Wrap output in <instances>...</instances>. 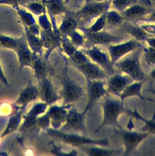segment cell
Returning <instances> with one entry per match:
<instances>
[{
  "mask_svg": "<svg viewBox=\"0 0 155 156\" xmlns=\"http://www.w3.org/2000/svg\"><path fill=\"white\" fill-rule=\"evenodd\" d=\"M102 108V121L95 130L98 133L104 127L111 126L112 127H121L118 122L119 116L123 113H128V108L119 98H114L108 93L104 96L100 101Z\"/></svg>",
  "mask_w": 155,
  "mask_h": 156,
  "instance_id": "6da1fadb",
  "label": "cell"
},
{
  "mask_svg": "<svg viewBox=\"0 0 155 156\" xmlns=\"http://www.w3.org/2000/svg\"><path fill=\"white\" fill-rule=\"evenodd\" d=\"M47 133L56 140L73 147H80L86 145H99L105 147L109 144L108 138L94 139L88 137L86 135L75 132H63L53 128L48 129Z\"/></svg>",
  "mask_w": 155,
  "mask_h": 156,
  "instance_id": "7a4b0ae2",
  "label": "cell"
},
{
  "mask_svg": "<svg viewBox=\"0 0 155 156\" xmlns=\"http://www.w3.org/2000/svg\"><path fill=\"white\" fill-rule=\"evenodd\" d=\"M142 54V48H140L114 63V66L134 81L148 79L140 64Z\"/></svg>",
  "mask_w": 155,
  "mask_h": 156,
  "instance_id": "3957f363",
  "label": "cell"
},
{
  "mask_svg": "<svg viewBox=\"0 0 155 156\" xmlns=\"http://www.w3.org/2000/svg\"><path fill=\"white\" fill-rule=\"evenodd\" d=\"M55 77L61 84L59 94L63 100V105H73L83 95L84 91L83 87L72 80L68 74L66 59L63 73Z\"/></svg>",
  "mask_w": 155,
  "mask_h": 156,
  "instance_id": "277c9868",
  "label": "cell"
},
{
  "mask_svg": "<svg viewBox=\"0 0 155 156\" xmlns=\"http://www.w3.org/2000/svg\"><path fill=\"white\" fill-rule=\"evenodd\" d=\"M111 4V0L102 2L94 1L84 4L81 8L76 12L79 21L78 27H84L85 25L89 24L101 15L106 12L109 10Z\"/></svg>",
  "mask_w": 155,
  "mask_h": 156,
  "instance_id": "5b68a950",
  "label": "cell"
},
{
  "mask_svg": "<svg viewBox=\"0 0 155 156\" xmlns=\"http://www.w3.org/2000/svg\"><path fill=\"white\" fill-rule=\"evenodd\" d=\"M116 131L120 135L123 142L124 150L123 155L125 156L131 154L149 135L150 133L143 131L133 130L132 129H124L121 127Z\"/></svg>",
  "mask_w": 155,
  "mask_h": 156,
  "instance_id": "8992f818",
  "label": "cell"
},
{
  "mask_svg": "<svg viewBox=\"0 0 155 156\" xmlns=\"http://www.w3.org/2000/svg\"><path fill=\"white\" fill-rule=\"evenodd\" d=\"M78 29L83 34L86 43H88L90 46L105 45L107 46L111 44L120 43L125 38L123 35H114L105 29L97 32H91L83 26L78 27Z\"/></svg>",
  "mask_w": 155,
  "mask_h": 156,
  "instance_id": "52a82bcc",
  "label": "cell"
},
{
  "mask_svg": "<svg viewBox=\"0 0 155 156\" xmlns=\"http://www.w3.org/2000/svg\"><path fill=\"white\" fill-rule=\"evenodd\" d=\"M88 112L85 108L81 112L73 105L71 106L68 109L66 121L61 129L65 132H75L87 135L85 118Z\"/></svg>",
  "mask_w": 155,
  "mask_h": 156,
  "instance_id": "ba28073f",
  "label": "cell"
},
{
  "mask_svg": "<svg viewBox=\"0 0 155 156\" xmlns=\"http://www.w3.org/2000/svg\"><path fill=\"white\" fill-rule=\"evenodd\" d=\"M81 51L94 63L98 65L109 76L115 73L114 66L112 63L108 52H105L98 45H92L83 48Z\"/></svg>",
  "mask_w": 155,
  "mask_h": 156,
  "instance_id": "9c48e42d",
  "label": "cell"
},
{
  "mask_svg": "<svg viewBox=\"0 0 155 156\" xmlns=\"http://www.w3.org/2000/svg\"><path fill=\"white\" fill-rule=\"evenodd\" d=\"M142 47L143 45L140 41L132 38L123 43L120 42L108 45L107 49L111 60L114 65V63L118 62L125 56Z\"/></svg>",
  "mask_w": 155,
  "mask_h": 156,
  "instance_id": "30bf717a",
  "label": "cell"
},
{
  "mask_svg": "<svg viewBox=\"0 0 155 156\" xmlns=\"http://www.w3.org/2000/svg\"><path fill=\"white\" fill-rule=\"evenodd\" d=\"M105 81L106 80H86V91L88 103L85 108L88 111L91 110L95 103L101 100L108 93Z\"/></svg>",
  "mask_w": 155,
  "mask_h": 156,
  "instance_id": "8fae6325",
  "label": "cell"
},
{
  "mask_svg": "<svg viewBox=\"0 0 155 156\" xmlns=\"http://www.w3.org/2000/svg\"><path fill=\"white\" fill-rule=\"evenodd\" d=\"M153 9L149 0H139L120 13L125 21L134 23L149 15Z\"/></svg>",
  "mask_w": 155,
  "mask_h": 156,
  "instance_id": "7c38bea8",
  "label": "cell"
},
{
  "mask_svg": "<svg viewBox=\"0 0 155 156\" xmlns=\"http://www.w3.org/2000/svg\"><path fill=\"white\" fill-rule=\"evenodd\" d=\"M74 67L84 76L86 80H107L109 78V76L106 72L89 58Z\"/></svg>",
  "mask_w": 155,
  "mask_h": 156,
  "instance_id": "4fadbf2b",
  "label": "cell"
},
{
  "mask_svg": "<svg viewBox=\"0 0 155 156\" xmlns=\"http://www.w3.org/2000/svg\"><path fill=\"white\" fill-rule=\"evenodd\" d=\"M106 81L108 92L119 98L123 90L134 80L123 73H117L109 76Z\"/></svg>",
  "mask_w": 155,
  "mask_h": 156,
  "instance_id": "5bb4252c",
  "label": "cell"
},
{
  "mask_svg": "<svg viewBox=\"0 0 155 156\" xmlns=\"http://www.w3.org/2000/svg\"><path fill=\"white\" fill-rule=\"evenodd\" d=\"M73 105H63L62 106L53 105L49 111L47 115L50 118V124L53 129L59 130L62 127L66 121L68 109Z\"/></svg>",
  "mask_w": 155,
  "mask_h": 156,
  "instance_id": "9a60e30c",
  "label": "cell"
},
{
  "mask_svg": "<svg viewBox=\"0 0 155 156\" xmlns=\"http://www.w3.org/2000/svg\"><path fill=\"white\" fill-rule=\"evenodd\" d=\"M147 79L139 80V81H133L130 83L122 92L120 94L119 98L121 100L122 102H124V101L131 97H138L139 99L143 101H147L150 102H154V100L150 98H145L142 94V89L143 85Z\"/></svg>",
  "mask_w": 155,
  "mask_h": 156,
  "instance_id": "2e32d148",
  "label": "cell"
},
{
  "mask_svg": "<svg viewBox=\"0 0 155 156\" xmlns=\"http://www.w3.org/2000/svg\"><path fill=\"white\" fill-rule=\"evenodd\" d=\"M63 15V20L58 30L63 36H69L72 32L78 29L79 21L76 12L67 10Z\"/></svg>",
  "mask_w": 155,
  "mask_h": 156,
  "instance_id": "e0dca14e",
  "label": "cell"
},
{
  "mask_svg": "<svg viewBox=\"0 0 155 156\" xmlns=\"http://www.w3.org/2000/svg\"><path fill=\"white\" fill-rule=\"evenodd\" d=\"M39 96L44 102L48 105L52 104L61 99L60 94L55 91L50 79L47 77L42 79V85L39 91Z\"/></svg>",
  "mask_w": 155,
  "mask_h": 156,
  "instance_id": "ac0fdd59",
  "label": "cell"
},
{
  "mask_svg": "<svg viewBox=\"0 0 155 156\" xmlns=\"http://www.w3.org/2000/svg\"><path fill=\"white\" fill-rule=\"evenodd\" d=\"M45 7L46 12L48 13L49 16L52 19V24L54 29H55V17L57 15H63L66 11V6L64 0H46L45 2Z\"/></svg>",
  "mask_w": 155,
  "mask_h": 156,
  "instance_id": "d6986e66",
  "label": "cell"
},
{
  "mask_svg": "<svg viewBox=\"0 0 155 156\" xmlns=\"http://www.w3.org/2000/svg\"><path fill=\"white\" fill-rule=\"evenodd\" d=\"M120 27L125 33L140 42L145 41L147 38L151 37L139 25L131 21H125Z\"/></svg>",
  "mask_w": 155,
  "mask_h": 156,
  "instance_id": "ffe728a7",
  "label": "cell"
},
{
  "mask_svg": "<svg viewBox=\"0 0 155 156\" xmlns=\"http://www.w3.org/2000/svg\"><path fill=\"white\" fill-rule=\"evenodd\" d=\"M25 38L22 36L20 38H18V44L15 49L18 55L19 62L22 69V66H29L32 67V56L30 52L27 44L25 41Z\"/></svg>",
  "mask_w": 155,
  "mask_h": 156,
  "instance_id": "44dd1931",
  "label": "cell"
},
{
  "mask_svg": "<svg viewBox=\"0 0 155 156\" xmlns=\"http://www.w3.org/2000/svg\"><path fill=\"white\" fill-rule=\"evenodd\" d=\"M38 96L39 91L33 85L32 82L29 81L27 87L20 93L15 104L24 107L28 103L35 100Z\"/></svg>",
  "mask_w": 155,
  "mask_h": 156,
  "instance_id": "7402d4cb",
  "label": "cell"
},
{
  "mask_svg": "<svg viewBox=\"0 0 155 156\" xmlns=\"http://www.w3.org/2000/svg\"><path fill=\"white\" fill-rule=\"evenodd\" d=\"M128 113L131 115L136 119L143 121L144 125L141 128V131L147 132L150 133V135L155 134V111L154 112L152 116L150 119H146L143 118L138 112L136 107H135L134 110H131L128 108Z\"/></svg>",
  "mask_w": 155,
  "mask_h": 156,
  "instance_id": "603a6c76",
  "label": "cell"
},
{
  "mask_svg": "<svg viewBox=\"0 0 155 156\" xmlns=\"http://www.w3.org/2000/svg\"><path fill=\"white\" fill-rule=\"evenodd\" d=\"M87 155L91 156H108L114 154L116 151L107 149L105 146L99 145H86L78 147Z\"/></svg>",
  "mask_w": 155,
  "mask_h": 156,
  "instance_id": "cb8c5ba5",
  "label": "cell"
},
{
  "mask_svg": "<svg viewBox=\"0 0 155 156\" xmlns=\"http://www.w3.org/2000/svg\"><path fill=\"white\" fill-rule=\"evenodd\" d=\"M125 21L123 16L116 10H108L106 12V27L111 29L120 27Z\"/></svg>",
  "mask_w": 155,
  "mask_h": 156,
  "instance_id": "d4e9b609",
  "label": "cell"
},
{
  "mask_svg": "<svg viewBox=\"0 0 155 156\" xmlns=\"http://www.w3.org/2000/svg\"><path fill=\"white\" fill-rule=\"evenodd\" d=\"M19 5L27 9L30 12L33 13L36 15H40L43 13L46 12L45 5L42 3L41 1H38L35 0L27 1L23 2H21Z\"/></svg>",
  "mask_w": 155,
  "mask_h": 156,
  "instance_id": "484cf974",
  "label": "cell"
},
{
  "mask_svg": "<svg viewBox=\"0 0 155 156\" xmlns=\"http://www.w3.org/2000/svg\"><path fill=\"white\" fill-rule=\"evenodd\" d=\"M32 67L33 68L36 77L39 79H43L46 77L47 68L46 64L38 57H32Z\"/></svg>",
  "mask_w": 155,
  "mask_h": 156,
  "instance_id": "4316f807",
  "label": "cell"
},
{
  "mask_svg": "<svg viewBox=\"0 0 155 156\" xmlns=\"http://www.w3.org/2000/svg\"><path fill=\"white\" fill-rule=\"evenodd\" d=\"M16 11L17 12L18 16L24 26L29 27L36 24L35 20L33 15L30 12H27L20 7H19Z\"/></svg>",
  "mask_w": 155,
  "mask_h": 156,
  "instance_id": "83f0119b",
  "label": "cell"
},
{
  "mask_svg": "<svg viewBox=\"0 0 155 156\" xmlns=\"http://www.w3.org/2000/svg\"><path fill=\"white\" fill-rule=\"evenodd\" d=\"M106 12L95 20L93 24L89 27H85L87 30L91 32H97L106 28Z\"/></svg>",
  "mask_w": 155,
  "mask_h": 156,
  "instance_id": "f1b7e54d",
  "label": "cell"
},
{
  "mask_svg": "<svg viewBox=\"0 0 155 156\" xmlns=\"http://www.w3.org/2000/svg\"><path fill=\"white\" fill-rule=\"evenodd\" d=\"M142 54L145 63L149 66H155V49L143 46Z\"/></svg>",
  "mask_w": 155,
  "mask_h": 156,
  "instance_id": "f546056e",
  "label": "cell"
},
{
  "mask_svg": "<svg viewBox=\"0 0 155 156\" xmlns=\"http://www.w3.org/2000/svg\"><path fill=\"white\" fill-rule=\"evenodd\" d=\"M71 42L77 48H79L85 44L86 41L82 33H80L77 30L72 32L69 36H67Z\"/></svg>",
  "mask_w": 155,
  "mask_h": 156,
  "instance_id": "4dcf8cb0",
  "label": "cell"
},
{
  "mask_svg": "<svg viewBox=\"0 0 155 156\" xmlns=\"http://www.w3.org/2000/svg\"><path fill=\"white\" fill-rule=\"evenodd\" d=\"M61 46L64 53L69 57L78 49L71 42L67 36H63L61 38Z\"/></svg>",
  "mask_w": 155,
  "mask_h": 156,
  "instance_id": "1f68e13d",
  "label": "cell"
},
{
  "mask_svg": "<svg viewBox=\"0 0 155 156\" xmlns=\"http://www.w3.org/2000/svg\"><path fill=\"white\" fill-rule=\"evenodd\" d=\"M139 0H111V2L115 9L122 12L128 7L136 3Z\"/></svg>",
  "mask_w": 155,
  "mask_h": 156,
  "instance_id": "d6a6232c",
  "label": "cell"
},
{
  "mask_svg": "<svg viewBox=\"0 0 155 156\" xmlns=\"http://www.w3.org/2000/svg\"><path fill=\"white\" fill-rule=\"evenodd\" d=\"M69 58L74 66L81 64L89 59L88 57L79 49H77V51Z\"/></svg>",
  "mask_w": 155,
  "mask_h": 156,
  "instance_id": "836d02e7",
  "label": "cell"
},
{
  "mask_svg": "<svg viewBox=\"0 0 155 156\" xmlns=\"http://www.w3.org/2000/svg\"><path fill=\"white\" fill-rule=\"evenodd\" d=\"M18 44V39L0 34V46L4 48L15 49Z\"/></svg>",
  "mask_w": 155,
  "mask_h": 156,
  "instance_id": "e575fe53",
  "label": "cell"
},
{
  "mask_svg": "<svg viewBox=\"0 0 155 156\" xmlns=\"http://www.w3.org/2000/svg\"><path fill=\"white\" fill-rule=\"evenodd\" d=\"M137 24L139 25L147 34H148L151 36H155V24L151 23H139Z\"/></svg>",
  "mask_w": 155,
  "mask_h": 156,
  "instance_id": "d590c367",
  "label": "cell"
},
{
  "mask_svg": "<svg viewBox=\"0 0 155 156\" xmlns=\"http://www.w3.org/2000/svg\"><path fill=\"white\" fill-rule=\"evenodd\" d=\"M145 23H151L155 24V9H153V10L145 17L142 18L141 20L136 22H134V23L136 24Z\"/></svg>",
  "mask_w": 155,
  "mask_h": 156,
  "instance_id": "8d00e7d4",
  "label": "cell"
},
{
  "mask_svg": "<svg viewBox=\"0 0 155 156\" xmlns=\"http://www.w3.org/2000/svg\"><path fill=\"white\" fill-rule=\"evenodd\" d=\"M20 0H0V5H9L16 10L19 7Z\"/></svg>",
  "mask_w": 155,
  "mask_h": 156,
  "instance_id": "74e56055",
  "label": "cell"
},
{
  "mask_svg": "<svg viewBox=\"0 0 155 156\" xmlns=\"http://www.w3.org/2000/svg\"><path fill=\"white\" fill-rule=\"evenodd\" d=\"M145 42L147 44L148 47L155 49V36H151L147 38Z\"/></svg>",
  "mask_w": 155,
  "mask_h": 156,
  "instance_id": "f35d334b",
  "label": "cell"
},
{
  "mask_svg": "<svg viewBox=\"0 0 155 156\" xmlns=\"http://www.w3.org/2000/svg\"><path fill=\"white\" fill-rule=\"evenodd\" d=\"M0 81L5 85L6 86H8L9 85V83H8V81H7V79L6 78V77L5 76L4 74V72L2 71V67L1 66V64H0Z\"/></svg>",
  "mask_w": 155,
  "mask_h": 156,
  "instance_id": "ab89813d",
  "label": "cell"
},
{
  "mask_svg": "<svg viewBox=\"0 0 155 156\" xmlns=\"http://www.w3.org/2000/svg\"><path fill=\"white\" fill-rule=\"evenodd\" d=\"M148 77L152 80H155V67L150 72Z\"/></svg>",
  "mask_w": 155,
  "mask_h": 156,
  "instance_id": "60d3db41",
  "label": "cell"
},
{
  "mask_svg": "<svg viewBox=\"0 0 155 156\" xmlns=\"http://www.w3.org/2000/svg\"><path fill=\"white\" fill-rule=\"evenodd\" d=\"M148 91H149L150 93H151L152 94L154 95L155 96V89H154L152 87H150L148 90H147Z\"/></svg>",
  "mask_w": 155,
  "mask_h": 156,
  "instance_id": "b9f144b4",
  "label": "cell"
},
{
  "mask_svg": "<svg viewBox=\"0 0 155 156\" xmlns=\"http://www.w3.org/2000/svg\"><path fill=\"white\" fill-rule=\"evenodd\" d=\"M94 0H85L84 1V4H86V3H88V2H92V1H94Z\"/></svg>",
  "mask_w": 155,
  "mask_h": 156,
  "instance_id": "7bdbcfd3",
  "label": "cell"
},
{
  "mask_svg": "<svg viewBox=\"0 0 155 156\" xmlns=\"http://www.w3.org/2000/svg\"><path fill=\"white\" fill-rule=\"evenodd\" d=\"M70 1H71V0H64V2H65L66 4H67Z\"/></svg>",
  "mask_w": 155,
  "mask_h": 156,
  "instance_id": "ee69618b",
  "label": "cell"
},
{
  "mask_svg": "<svg viewBox=\"0 0 155 156\" xmlns=\"http://www.w3.org/2000/svg\"><path fill=\"white\" fill-rule=\"evenodd\" d=\"M39 1H41L42 3H43V4H45V2H46V0H39Z\"/></svg>",
  "mask_w": 155,
  "mask_h": 156,
  "instance_id": "f6af8a7d",
  "label": "cell"
},
{
  "mask_svg": "<svg viewBox=\"0 0 155 156\" xmlns=\"http://www.w3.org/2000/svg\"><path fill=\"white\" fill-rule=\"evenodd\" d=\"M95 1H98V2H102V1H108V0H94Z\"/></svg>",
  "mask_w": 155,
  "mask_h": 156,
  "instance_id": "bcb514c9",
  "label": "cell"
}]
</instances>
